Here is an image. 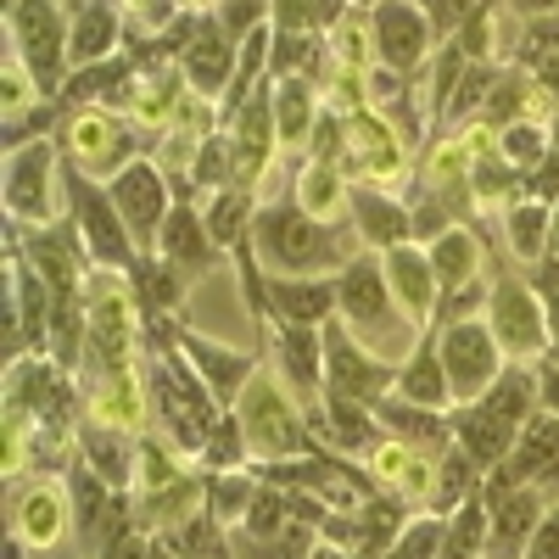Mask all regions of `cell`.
<instances>
[{"label":"cell","instance_id":"1","mask_svg":"<svg viewBox=\"0 0 559 559\" xmlns=\"http://www.w3.org/2000/svg\"><path fill=\"white\" fill-rule=\"evenodd\" d=\"M252 258H263L269 274L313 280V274H342L358 258V247L347 241V229L302 213L297 202H269L252 218Z\"/></svg>","mask_w":559,"mask_h":559},{"label":"cell","instance_id":"2","mask_svg":"<svg viewBox=\"0 0 559 559\" xmlns=\"http://www.w3.org/2000/svg\"><path fill=\"white\" fill-rule=\"evenodd\" d=\"M146 397H152V414L163 419V437L179 453H202L213 426L224 419V403L197 376V364L179 353L168 319L157 324V353H152V369H146Z\"/></svg>","mask_w":559,"mask_h":559},{"label":"cell","instance_id":"3","mask_svg":"<svg viewBox=\"0 0 559 559\" xmlns=\"http://www.w3.org/2000/svg\"><path fill=\"white\" fill-rule=\"evenodd\" d=\"M236 419H241V431H247L252 459H263V464L324 453V448H313V431H308V414H302L297 392L280 381L274 369H263V364H258V376L247 381V392L236 397Z\"/></svg>","mask_w":559,"mask_h":559},{"label":"cell","instance_id":"4","mask_svg":"<svg viewBox=\"0 0 559 559\" xmlns=\"http://www.w3.org/2000/svg\"><path fill=\"white\" fill-rule=\"evenodd\" d=\"M62 191H68V213H73V236L84 247V258L96 263V269H112V274H134L140 280V247L129 236V224L112 202L107 185H96L84 168L62 163Z\"/></svg>","mask_w":559,"mask_h":559},{"label":"cell","instance_id":"5","mask_svg":"<svg viewBox=\"0 0 559 559\" xmlns=\"http://www.w3.org/2000/svg\"><path fill=\"white\" fill-rule=\"evenodd\" d=\"M7 34H12V57H23V68L39 84V96L57 102L73 79V17L57 0H12Z\"/></svg>","mask_w":559,"mask_h":559},{"label":"cell","instance_id":"6","mask_svg":"<svg viewBox=\"0 0 559 559\" xmlns=\"http://www.w3.org/2000/svg\"><path fill=\"white\" fill-rule=\"evenodd\" d=\"M336 313H342V324L364 347H386V342H403L408 331H419L414 319H403V308H397V297L386 286L381 252H358L336 274Z\"/></svg>","mask_w":559,"mask_h":559},{"label":"cell","instance_id":"7","mask_svg":"<svg viewBox=\"0 0 559 559\" xmlns=\"http://www.w3.org/2000/svg\"><path fill=\"white\" fill-rule=\"evenodd\" d=\"M437 353H442V369H448V386H453V408H471L492 392V381L503 376V347L492 336V324L476 313V319H459V324H442L437 336Z\"/></svg>","mask_w":559,"mask_h":559},{"label":"cell","instance_id":"8","mask_svg":"<svg viewBox=\"0 0 559 559\" xmlns=\"http://www.w3.org/2000/svg\"><path fill=\"white\" fill-rule=\"evenodd\" d=\"M431 17L419 0H381V7H369V51L376 62L392 73V79H414L431 57Z\"/></svg>","mask_w":559,"mask_h":559},{"label":"cell","instance_id":"9","mask_svg":"<svg viewBox=\"0 0 559 559\" xmlns=\"http://www.w3.org/2000/svg\"><path fill=\"white\" fill-rule=\"evenodd\" d=\"M57 146L51 140H28V146L7 152V213L12 224H28V229H45L57 224Z\"/></svg>","mask_w":559,"mask_h":559},{"label":"cell","instance_id":"10","mask_svg":"<svg viewBox=\"0 0 559 559\" xmlns=\"http://www.w3.org/2000/svg\"><path fill=\"white\" fill-rule=\"evenodd\" d=\"M107 191H112V202H118V213H123V224H129V236H134V247L146 252V258H157V241H163V224H168V213H174V191H168V179L157 174V163L152 157H134L118 179H107Z\"/></svg>","mask_w":559,"mask_h":559},{"label":"cell","instance_id":"11","mask_svg":"<svg viewBox=\"0 0 559 559\" xmlns=\"http://www.w3.org/2000/svg\"><path fill=\"white\" fill-rule=\"evenodd\" d=\"M392 381H397V369L369 353L342 319L324 324V386L342 397H358V403H381L392 392Z\"/></svg>","mask_w":559,"mask_h":559},{"label":"cell","instance_id":"12","mask_svg":"<svg viewBox=\"0 0 559 559\" xmlns=\"http://www.w3.org/2000/svg\"><path fill=\"white\" fill-rule=\"evenodd\" d=\"M487 324L492 336L509 358H543L554 347L548 336V308L543 297L526 286V280H503V286L492 292V308H487Z\"/></svg>","mask_w":559,"mask_h":559},{"label":"cell","instance_id":"13","mask_svg":"<svg viewBox=\"0 0 559 559\" xmlns=\"http://www.w3.org/2000/svg\"><path fill=\"white\" fill-rule=\"evenodd\" d=\"M68 163L84 168L90 179H118L134 163V134L107 112V107H84L79 118H68Z\"/></svg>","mask_w":559,"mask_h":559},{"label":"cell","instance_id":"14","mask_svg":"<svg viewBox=\"0 0 559 559\" xmlns=\"http://www.w3.org/2000/svg\"><path fill=\"white\" fill-rule=\"evenodd\" d=\"M481 498H487V548H492V559H521L526 554V543H532V532H537V521H543V492L537 487H515V481H487L481 487Z\"/></svg>","mask_w":559,"mask_h":559},{"label":"cell","instance_id":"15","mask_svg":"<svg viewBox=\"0 0 559 559\" xmlns=\"http://www.w3.org/2000/svg\"><path fill=\"white\" fill-rule=\"evenodd\" d=\"M236 68H241V45L224 34L218 17H202L197 34H191V45L179 51V79L191 84V96L213 102V96H229Z\"/></svg>","mask_w":559,"mask_h":559},{"label":"cell","instance_id":"16","mask_svg":"<svg viewBox=\"0 0 559 559\" xmlns=\"http://www.w3.org/2000/svg\"><path fill=\"white\" fill-rule=\"evenodd\" d=\"M73 492L62 481H34L12 492V532L39 554V548H57L73 532Z\"/></svg>","mask_w":559,"mask_h":559},{"label":"cell","instance_id":"17","mask_svg":"<svg viewBox=\"0 0 559 559\" xmlns=\"http://www.w3.org/2000/svg\"><path fill=\"white\" fill-rule=\"evenodd\" d=\"M274 369L297 392V403L324 397V324H274Z\"/></svg>","mask_w":559,"mask_h":559},{"label":"cell","instance_id":"18","mask_svg":"<svg viewBox=\"0 0 559 559\" xmlns=\"http://www.w3.org/2000/svg\"><path fill=\"white\" fill-rule=\"evenodd\" d=\"M174 324V342H179V353L197 364V376L213 386V397L224 403V408H236V397L247 392V381L258 376V358L252 353H236V347H224V342H207V336H197V331H185L179 319H168Z\"/></svg>","mask_w":559,"mask_h":559},{"label":"cell","instance_id":"19","mask_svg":"<svg viewBox=\"0 0 559 559\" xmlns=\"http://www.w3.org/2000/svg\"><path fill=\"white\" fill-rule=\"evenodd\" d=\"M381 269H386V286H392L397 308L419 324V331H431V319H437V297H442L437 269H431V252H426V247H414V241H403V247L381 252Z\"/></svg>","mask_w":559,"mask_h":559},{"label":"cell","instance_id":"20","mask_svg":"<svg viewBox=\"0 0 559 559\" xmlns=\"http://www.w3.org/2000/svg\"><path fill=\"white\" fill-rule=\"evenodd\" d=\"M213 258H218V241L207 229V213H197L191 197L179 191V202H174V213L163 224V241H157V263H168L185 280H197L202 269H213Z\"/></svg>","mask_w":559,"mask_h":559},{"label":"cell","instance_id":"21","mask_svg":"<svg viewBox=\"0 0 559 559\" xmlns=\"http://www.w3.org/2000/svg\"><path fill=\"white\" fill-rule=\"evenodd\" d=\"M336 319V274L297 280V274H269V331L274 324H331Z\"/></svg>","mask_w":559,"mask_h":559},{"label":"cell","instance_id":"22","mask_svg":"<svg viewBox=\"0 0 559 559\" xmlns=\"http://www.w3.org/2000/svg\"><path fill=\"white\" fill-rule=\"evenodd\" d=\"M347 213H353V236L369 252H392L403 241H414V213L392 197H381L376 185H353L347 191Z\"/></svg>","mask_w":559,"mask_h":559},{"label":"cell","instance_id":"23","mask_svg":"<svg viewBox=\"0 0 559 559\" xmlns=\"http://www.w3.org/2000/svg\"><path fill=\"white\" fill-rule=\"evenodd\" d=\"M392 392H397L403 403L437 408V414H448V408H453V386H448V369H442V353H437V331H426V336L414 342V353L403 358Z\"/></svg>","mask_w":559,"mask_h":559},{"label":"cell","instance_id":"24","mask_svg":"<svg viewBox=\"0 0 559 559\" xmlns=\"http://www.w3.org/2000/svg\"><path fill=\"white\" fill-rule=\"evenodd\" d=\"M79 459H84L112 492H129V487L140 481V448H134L118 426H102V419L79 431Z\"/></svg>","mask_w":559,"mask_h":559},{"label":"cell","instance_id":"25","mask_svg":"<svg viewBox=\"0 0 559 559\" xmlns=\"http://www.w3.org/2000/svg\"><path fill=\"white\" fill-rule=\"evenodd\" d=\"M319 84L302 73L274 79V129H280V152H302L308 134L319 129Z\"/></svg>","mask_w":559,"mask_h":559},{"label":"cell","instance_id":"26","mask_svg":"<svg viewBox=\"0 0 559 559\" xmlns=\"http://www.w3.org/2000/svg\"><path fill=\"white\" fill-rule=\"evenodd\" d=\"M118 39H123V17L112 12V0H84V7L73 12V73L96 68V62H112Z\"/></svg>","mask_w":559,"mask_h":559},{"label":"cell","instance_id":"27","mask_svg":"<svg viewBox=\"0 0 559 559\" xmlns=\"http://www.w3.org/2000/svg\"><path fill=\"white\" fill-rule=\"evenodd\" d=\"M431 269H437L442 297L459 292V286H476V280H481V241L471 236V229H442V236L431 241Z\"/></svg>","mask_w":559,"mask_h":559},{"label":"cell","instance_id":"28","mask_svg":"<svg viewBox=\"0 0 559 559\" xmlns=\"http://www.w3.org/2000/svg\"><path fill=\"white\" fill-rule=\"evenodd\" d=\"M347 174H342V163H313V157H302V168H297V207L302 213H313V218H324L331 224V213H347Z\"/></svg>","mask_w":559,"mask_h":559},{"label":"cell","instance_id":"29","mask_svg":"<svg viewBox=\"0 0 559 559\" xmlns=\"http://www.w3.org/2000/svg\"><path fill=\"white\" fill-rule=\"evenodd\" d=\"M487 498H481V487L464 498L453 515H448V526H442V554L437 559H481V548H487Z\"/></svg>","mask_w":559,"mask_h":559},{"label":"cell","instance_id":"30","mask_svg":"<svg viewBox=\"0 0 559 559\" xmlns=\"http://www.w3.org/2000/svg\"><path fill=\"white\" fill-rule=\"evenodd\" d=\"M258 487H263L258 471H218V476H207V515H213L224 532L241 526L247 509H252V498H258Z\"/></svg>","mask_w":559,"mask_h":559},{"label":"cell","instance_id":"31","mask_svg":"<svg viewBox=\"0 0 559 559\" xmlns=\"http://www.w3.org/2000/svg\"><path fill=\"white\" fill-rule=\"evenodd\" d=\"M548 229H554V207L543 197H526L509 207V247H515V258L537 263L548 252Z\"/></svg>","mask_w":559,"mask_h":559},{"label":"cell","instance_id":"32","mask_svg":"<svg viewBox=\"0 0 559 559\" xmlns=\"http://www.w3.org/2000/svg\"><path fill=\"white\" fill-rule=\"evenodd\" d=\"M471 481H481V464L464 453V448H448V453L437 459V492H431L437 515H453V509L471 498Z\"/></svg>","mask_w":559,"mask_h":559},{"label":"cell","instance_id":"33","mask_svg":"<svg viewBox=\"0 0 559 559\" xmlns=\"http://www.w3.org/2000/svg\"><path fill=\"white\" fill-rule=\"evenodd\" d=\"M197 459H202V471H207V476H218V471H247L252 448H247V431H241L236 408H224V419L213 426V437H207V448H202Z\"/></svg>","mask_w":559,"mask_h":559},{"label":"cell","instance_id":"34","mask_svg":"<svg viewBox=\"0 0 559 559\" xmlns=\"http://www.w3.org/2000/svg\"><path fill=\"white\" fill-rule=\"evenodd\" d=\"M503 163L515 168V174H537V168H548V157H554V146H548V134L537 129V123H526V118H515V123H503Z\"/></svg>","mask_w":559,"mask_h":559},{"label":"cell","instance_id":"35","mask_svg":"<svg viewBox=\"0 0 559 559\" xmlns=\"http://www.w3.org/2000/svg\"><path fill=\"white\" fill-rule=\"evenodd\" d=\"M442 526L448 521L437 515V509H431V515H408L386 559H437L442 554Z\"/></svg>","mask_w":559,"mask_h":559},{"label":"cell","instance_id":"36","mask_svg":"<svg viewBox=\"0 0 559 559\" xmlns=\"http://www.w3.org/2000/svg\"><path fill=\"white\" fill-rule=\"evenodd\" d=\"M96 559H152V537L146 532H140L134 521H123L102 548H96Z\"/></svg>","mask_w":559,"mask_h":559},{"label":"cell","instance_id":"37","mask_svg":"<svg viewBox=\"0 0 559 559\" xmlns=\"http://www.w3.org/2000/svg\"><path fill=\"white\" fill-rule=\"evenodd\" d=\"M419 7H426V17H431V28L442 34V39H453L459 34V23L471 17L481 0H419Z\"/></svg>","mask_w":559,"mask_h":559},{"label":"cell","instance_id":"38","mask_svg":"<svg viewBox=\"0 0 559 559\" xmlns=\"http://www.w3.org/2000/svg\"><path fill=\"white\" fill-rule=\"evenodd\" d=\"M521 559H559V503L543 509V521H537V532H532Z\"/></svg>","mask_w":559,"mask_h":559},{"label":"cell","instance_id":"39","mask_svg":"<svg viewBox=\"0 0 559 559\" xmlns=\"http://www.w3.org/2000/svg\"><path fill=\"white\" fill-rule=\"evenodd\" d=\"M509 7H515L521 17H532V23L537 17H559V0H509Z\"/></svg>","mask_w":559,"mask_h":559},{"label":"cell","instance_id":"40","mask_svg":"<svg viewBox=\"0 0 559 559\" xmlns=\"http://www.w3.org/2000/svg\"><path fill=\"white\" fill-rule=\"evenodd\" d=\"M543 308H548V336H554V347H559V292H548Z\"/></svg>","mask_w":559,"mask_h":559},{"label":"cell","instance_id":"41","mask_svg":"<svg viewBox=\"0 0 559 559\" xmlns=\"http://www.w3.org/2000/svg\"><path fill=\"white\" fill-rule=\"evenodd\" d=\"M152 559H185V554H179V548H168L163 537H152Z\"/></svg>","mask_w":559,"mask_h":559},{"label":"cell","instance_id":"42","mask_svg":"<svg viewBox=\"0 0 559 559\" xmlns=\"http://www.w3.org/2000/svg\"><path fill=\"white\" fill-rule=\"evenodd\" d=\"M313 559H364V554H347V548H331V554H313Z\"/></svg>","mask_w":559,"mask_h":559},{"label":"cell","instance_id":"43","mask_svg":"<svg viewBox=\"0 0 559 559\" xmlns=\"http://www.w3.org/2000/svg\"><path fill=\"white\" fill-rule=\"evenodd\" d=\"M353 7H381V0H353Z\"/></svg>","mask_w":559,"mask_h":559},{"label":"cell","instance_id":"44","mask_svg":"<svg viewBox=\"0 0 559 559\" xmlns=\"http://www.w3.org/2000/svg\"><path fill=\"white\" fill-rule=\"evenodd\" d=\"M185 7H202V0H185Z\"/></svg>","mask_w":559,"mask_h":559}]
</instances>
